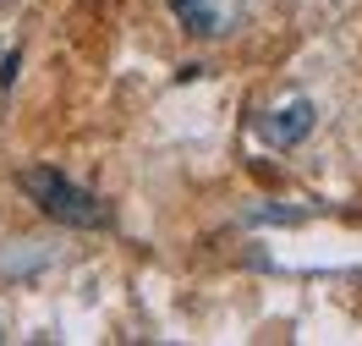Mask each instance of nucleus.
<instances>
[{"instance_id": "obj_1", "label": "nucleus", "mask_w": 362, "mask_h": 346, "mask_svg": "<svg viewBox=\"0 0 362 346\" xmlns=\"http://www.w3.org/2000/svg\"><path fill=\"white\" fill-rule=\"evenodd\" d=\"M23 187L39 198V209H45L49 220H61V226H77V231H93L110 220V209L93 198L88 187L66 182V176H55V171H23Z\"/></svg>"}, {"instance_id": "obj_2", "label": "nucleus", "mask_w": 362, "mask_h": 346, "mask_svg": "<svg viewBox=\"0 0 362 346\" xmlns=\"http://www.w3.org/2000/svg\"><path fill=\"white\" fill-rule=\"evenodd\" d=\"M170 6H176V17H181L187 33H198V39H220V33L236 28V17H242L247 0H170Z\"/></svg>"}, {"instance_id": "obj_3", "label": "nucleus", "mask_w": 362, "mask_h": 346, "mask_svg": "<svg viewBox=\"0 0 362 346\" xmlns=\"http://www.w3.org/2000/svg\"><path fill=\"white\" fill-rule=\"evenodd\" d=\"M308 132H313V105H308V99H291V105H280V110L258 115V138L274 143V149H296Z\"/></svg>"}]
</instances>
